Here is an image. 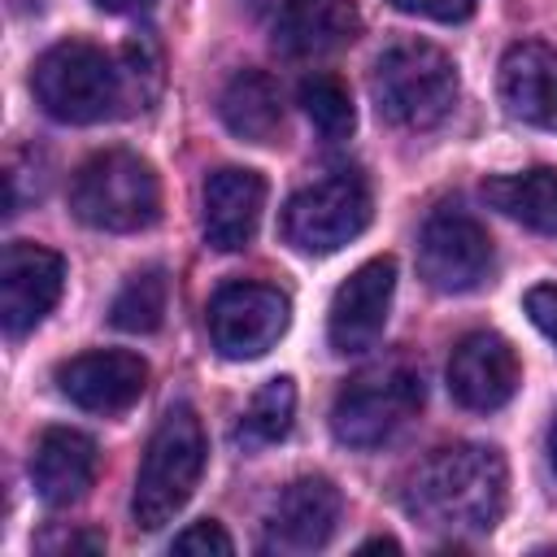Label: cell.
Returning a JSON list of instances; mask_svg holds the SVG:
<instances>
[{"mask_svg":"<svg viewBox=\"0 0 557 557\" xmlns=\"http://www.w3.org/2000/svg\"><path fill=\"white\" fill-rule=\"evenodd\" d=\"M96 461H100V453H96L91 435H83L74 426H48L30 457V483L44 505L65 509V505L83 500L87 487L96 483Z\"/></svg>","mask_w":557,"mask_h":557,"instance_id":"16","label":"cell"},{"mask_svg":"<svg viewBox=\"0 0 557 557\" xmlns=\"http://www.w3.org/2000/svg\"><path fill=\"white\" fill-rule=\"evenodd\" d=\"M218 113L226 122L231 135L248 139V144H270L283 126V100H278V87L270 74L261 70H239L226 87H222V100H218Z\"/></svg>","mask_w":557,"mask_h":557,"instance_id":"19","label":"cell"},{"mask_svg":"<svg viewBox=\"0 0 557 557\" xmlns=\"http://www.w3.org/2000/svg\"><path fill=\"white\" fill-rule=\"evenodd\" d=\"M65 287V261L44 244H9L0 252V326L4 335L22 339L35 331Z\"/></svg>","mask_w":557,"mask_h":557,"instance_id":"10","label":"cell"},{"mask_svg":"<svg viewBox=\"0 0 557 557\" xmlns=\"http://www.w3.org/2000/svg\"><path fill=\"white\" fill-rule=\"evenodd\" d=\"M483 200L531 231L557 235V170L553 165H535L522 174H496L483 183Z\"/></svg>","mask_w":557,"mask_h":557,"instance_id":"20","label":"cell"},{"mask_svg":"<svg viewBox=\"0 0 557 557\" xmlns=\"http://www.w3.org/2000/svg\"><path fill=\"white\" fill-rule=\"evenodd\" d=\"M518 379H522L518 352L496 331H470L466 339H457L448 357V392L457 405L474 413L500 409L518 392Z\"/></svg>","mask_w":557,"mask_h":557,"instance_id":"14","label":"cell"},{"mask_svg":"<svg viewBox=\"0 0 557 557\" xmlns=\"http://www.w3.org/2000/svg\"><path fill=\"white\" fill-rule=\"evenodd\" d=\"M422 409V379L409 366H374L348 379L331 405V431L348 448L387 444Z\"/></svg>","mask_w":557,"mask_h":557,"instance_id":"6","label":"cell"},{"mask_svg":"<svg viewBox=\"0 0 557 557\" xmlns=\"http://www.w3.org/2000/svg\"><path fill=\"white\" fill-rule=\"evenodd\" d=\"M300 109H305V117L313 122V131L322 139H348L352 126H357L352 96L335 74H309L300 83Z\"/></svg>","mask_w":557,"mask_h":557,"instance_id":"23","label":"cell"},{"mask_svg":"<svg viewBox=\"0 0 557 557\" xmlns=\"http://www.w3.org/2000/svg\"><path fill=\"white\" fill-rule=\"evenodd\" d=\"M418 274L435 292H474L492 274V239L466 209H435L418 235Z\"/></svg>","mask_w":557,"mask_h":557,"instance_id":"8","label":"cell"},{"mask_svg":"<svg viewBox=\"0 0 557 557\" xmlns=\"http://www.w3.org/2000/svg\"><path fill=\"white\" fill-rule=\"evenodd\" d=\"M374 548H383V553H396L400 544H396V540H387V535H379V540H366V544H361V553H374Z\"/></svg>","mask_w":557,"mask_h":557,"instance_id":"29","label":"cell"},{"mask_svg":"<svg viewBox=\"0 0 557 557\" xmlns=\"http://www.w3.org/2000/svg\"><path fill=\"white\" fill-rule=\"evenodd\" d=\"M548 461H553V470H557V418H553V426H548Z\"/></svg>","mask_w":557,"mask_h":557,"instance_id":"30","label":"cell"},{"mask_svg":"<svg viewBox=\"0 0 557 557\" xmlns=\"http://www.w3.org/2000/svg\"><path fill=\"white\" fill-rule=\"evenodd\" d=\"M366 226H370V187L361 174L348 170L300 187L283 209V239L309 257H326L352 244Z\"/></svg>","mask_w":557,"mask_h":557,"instance_id":"7","label":"cell"},{"mask_svg":"<svg viewBox=\"0 0 557 557\" xmlns=\"http://www.w3.org/2000/svg\"><path fill=\"white\" fill-rule=\"evenodd\" d=\"M361 35L352 0H287L274 17V48L283 57H326Z\"/></svg>","mask_w":557,"mask_h":557,"instance_id":"18","label":"cell"},{"mask_svg":"<svg viewBox=\"0 0 557 557\" xmlns=\"http://www.w3.org/2000/svg\"><path fill=\"white\" fill-rule=\"evenodd\" d=\"M57 387L65 400H74L87 413H122L131 409L148 387V361L139 352L122 348H96L83 357H70L57 366Z\"/></svg>","mask_w":557,"mask_h":557,"instance_id":"13","label":"cell"},{"mask_svg":"<svg viewBox=\"0 0 557 557\" xmlns=\"http://www.w3.org/2000/svg\"><path fill=\"white\" fill-rule=\"evenodd\" d=\"M292 418H296V383L287 374L261 383L248 400V409L239 413L235 422V444L244 453H257V448H270L278 440H287L292 431Z\"/></svg>","mask_w":557,"mask_h":557,"instance_id":"21","label":"cell"},{"mask_svg":"<svg viewBox=\"0 0 557 557\" xmlns=\"http://www.w3.org/2000/svg\"><path fill=\"white\" fill-rule=\"evenodd\" d=\"M339 487L322 474H305V479H292L270 513H265V535H261V548L265 553H313L322 548L331 535H335V522H339Z\"/></svg>","mask_w":557,"mask_h":557,"instance_id":"12","label":"cell"},{"mask_svg":"<svg viewBox=\"0 0 557 557\" xmlns=\"http://www.w3.org/2000/svg\"><path fill=\"white\" fill-rule=\"evenodd\" d=\"M374 109L405 131H426L457 104V65L426 39L392 44L370 74Z\"/></svg>","mask_w":557,"mask_h":557,"instance_id":"4","label":"cell"},{"mask_svg":"<svg viewBox=\"0 0 557 557\" xmlns=\"http://www.w3.org/2000/svg\"><path fill=\"white\" fill-rule=\"evenodd\" d=\"M205 470V426L196 418L191 405H174L139 461L135 474V492H131V518L139 531H157L165 522H174V513L191 500L196 483Z\"/></svg>","mask_w":557,"mask_h":557,"instance_id":"2","label":"cell"},{"mask_svg":"<svg viewBox=\"0 0 557 557\" xmlns=\"http://www.w3.org/2000/svg\"><path fill=\"white\" fill-rule=\"evenodd\" d=\"M392 296H396V261L392 257H374V261L357 265L331 296V313H326L331 348L366 352L387 326Z\"/></svg>","mask_w":557,"mask_h":557,"instance_id":"11","label":"cell"},{"mask_svg":"<svg viewBox=\"0 0 557 557\" xmlns=\"http://www.w3.org/2000/svg\"><path fill=\"white\" fill-rule=\"evenodd\" d=\"M265 209V178L257 170H213L205 178V244L218 252H239L252 244Z\"/></svg>","mask_w":557,"mask_h":557,"instance_id":"15","label":"cell"},{"mask_svg":"<svg viewBox=\"0 0 557 557\" xmlns=\"http://www.w3.org/2000/svg\"><path fill=\"white\" fill-rule=\"evenodd\" d=\"M500 104L527 126L557 131V48L513 44L500 61Z\"/></svg>","mask_w":557,"mask_h":557,"instance_id":"17","label":"cell"},{"mask_svg":"<svg viewBox=\"0 0 557 557\" xmlns=\"http://www.w3.org/2000/svg\"><path fill=\"white\" fill-rule=\"evenodd\" d=\"M479 0H392V9L409 17H431V22H466Z\"/></svg>","mask_w":557,"mask_h":557,"instance_id":"25","label":"cell"},{"mask_svg":"<svg viewBox=\"0 0 557 557\" xmlns=\"http://www.w3.org/2000/svg\"><path fill=\"white\" fill-rule=\"evenodd\" d=\"M104 13H139V9H148L152 0H96Z\"/></svg>","mask_w":557,"mask_h":557,"instance_id":"28","label":"cell"},{"mask_svg":"<svg viewBox=\"0 0 557 557\" xmlns=\"http://www.w3.org/2000/svg\"><path fill=\"white\" fill-rule=\"evenodd\" d=\"M70 209L91 231H113V235L144 231L161 218L157 170L126 148L96 152L91 161L78 165L70 183Z\"/></svg>","mask_w":557,"mask_h":557,"instance_id":"5","label":"cell"},{"mask_svg":"<svg viewBox=\"0 0 557 557\" xmlns=\"http://www.w3.org/2000/svg\"><path fill=\"white\" fill-rule=\"evenodd\" d=\"M509 500V470L492 444L435 448L405 483V509L431 531H492Z\"/></svg>","mask_w":557,"mask_h":557,"instance_id":"1","label":"cell"},{"mask_svg":"<svg viewBox=\"0 0 557 557\" xmlns=\"http://www.w3.org/2000/svg\"><path fill=\"white\" fill-rule=\"evenodd\" d=\"M174 553H200V557H231L235 553V544H231V535L213 522V518H205V522H191V527H183L178 535H174V544H170Z\"/></svg>","mask_w":557,"mask_h":557,"instance_id":"24","label":"cell"},{"mask_svg":"<svg viewBox=\"0 0 557 557\" xmlns=\"http://www.w3.org/2000/svg\"><path fill=\"white\" fill-rule=\"evenodd\" d=\"M287 296L265 283H226L209 300V339L222 357L248 361L278 344L287 331Z\"/></svg>","mask_w":557,"mask_h":557,"instance_id":"9","label":"cell"},{"mask_svg":"<svg viewBox=\"0 0 557 557\" xmlns=\"http://www.w3.org/2000/svg\"><path fill=\"white\" fill-rule=\"evenodd\" d=\"M165 300H170V283H165V270H139L122 283V292L113 296L109 305V322L117 331H131V335H148L161 326L165 318Z\"/></svg>","mask_w":557,"mask_h":557,"instance_id":"22","label":"cell"},{"mask_svg":"<svg viewBox=\"0 0 557 557\" xmlns=\"http://www.w3.org/2000/svg\"><path fill=\"white\" fill-rule=\"evenodd\" d=\"M527 313L540 326V335H548L557 344V287L553 283H540L527 292Z\"/></svg>","mask_w":557,"mask_h":557,"instance_id":"26","label":"cell"},{"mask_svg":"<svg viewBox=\"0 0 557 557\" xmlns=\"http://www.w3.org/2000/svg\"><path fill=\"white\" fill-rule=\"evenodd\" d=\"M30 91L48 117L87 126V122L109 117L122 104L126 74L104 48H96L87 39H61L35 61Z\"/></svg>","mask_w":557,"mask_h":557,"instance_id":"3","label":"cell"},{"mask_svg":"<svg viewBox=\"0 0 557 557\" xmlns=\"http://www.w3.org/2000/svg\"><path fill=\"white\" fill-rule=\"evenodd\" d=\"M39 548H44V553H74V548H83V553H100V548H104V535H91V531L44 535V540H39Z\"/></svg>","mask_w":557,"mask_h":557,"instance_id":"27","label":"cell"}]
</instances>
